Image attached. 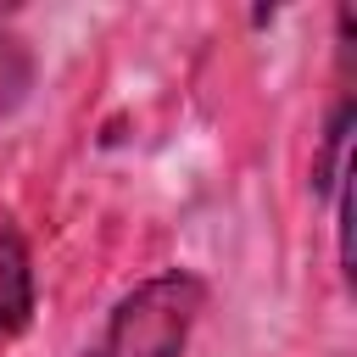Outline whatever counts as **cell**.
I'll return each mask as SVG.
<instances>
[{"mask_svg": "<svg viewBox=\"0 0 357 357\" xmlns=\"http://www.w3.org/2000/svg\"><path fill=\"white\" fill-rule=\"evenodd\" d=\"M201 307L206 279L190 268H162L106 312V329L84 357H184Z\"/></svg>", "mask_w": 357, "mask_h": 357, "instance_id": "obj_1", "label": "cell"}, {"mask_svg": "<svg viewBox=\"0 0 357 357\" xmlns=\"http://www.w3.org/2000/svg\"><path fill=\"white\" fill-rule=\"evenodd\" d=\"M28 324H33V262L17 223L0 218V340L22 335Z\"/></svg>", "mask_w": 357, "mask_h": 357, "instance_id": "obj_2", "label": "cell"}, {"mask_svg": "<svg viewBox=\"0 0 357 357\" xmlns=\"http://www.w3.org/2000/svg\"><path fill=\"white\" fill-rule=\"evenodd\" d=\"M28 95H33V50L11 28V17H0V123L11 112H22Z\"/></svg>", "mask_w": 357, "mask_h": 357, "instance_id": "obj_3", "label": "cell"}]
</instances>
